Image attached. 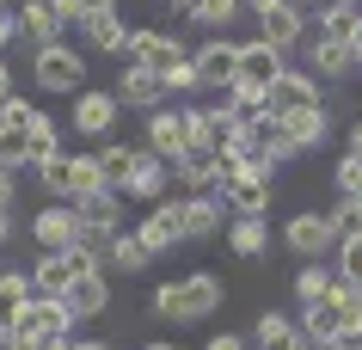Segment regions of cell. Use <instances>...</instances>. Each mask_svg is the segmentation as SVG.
Listing matches in <instances>:
<instances>
[{
	"label": "cell",
	"mask_w": 362,
	"mask_h": 350,
	"mask_svg": "<svg viewBox=\"0 0 362 350\" xmlns=\"http://www.w3.org/2000/svg\"><path fill=\"white\" fill-rule=\"evenodd\" d=\"M68 209L80 215V228H93V233H117V221H123V197H117V191H105V185H98V191L74 197Z\"/></svg>",
	"instance_id": "cell-16"
},
{
	"label": "cell",
	"mask_w": 362,
	"mask_h": 350,
	"mask_svg": "<svg viewBox=\"0 0 362 350\" xmlns=\"http://www.w3.org/2000/svg\"><path fill=\"white\" fill-rule=\"evenodd\" d=\"M350 56H356V68H362V19H356V31H350Z\"/></svg>",
	"instance_id": "cell-49"
},
{
	"label": "cell",
	"mask_w": 362,
	"mask_h": 350,
	"mask_svg": "<svg viewBox=\"0 0 362 350\" xmlns=\"http://www.w3.org/2000/svg\"><path fill=\"white\" fill-rule=\"evenodd\" d=\"M0 166H6V173L25 166V129H6V123H0Z\"/></svg>",
	"instance_id": "cell-39"
},
{
	"label": "cell",
	"mask_w": 362,
	"mask_h": 350,
	"mask_svg": "<svg viewBox=\"0 0 362 350\" xmlns=\"http://www.w3.org/2000/svg\"><path fill=\"white\" fill-rule=\"evenodd\" d=\"M135 233H141V246H148L153 258H160V252H172V246L185 240V221H178V203H153V215H148V221H141Z\"/></svg>",
	"instance_id": "cell-17"
},
{
	"label": "cell",
	"mask_w": 362,
	"mask_h": 350,
	"mask_svg": "<svg viewBox=\"0 0 362 350\" xmlns=\"http://www.w3.org/2000/svg\"><path fill=\"white\" fill-rule=\"evenodd\" d=\"M123 191L141 197V203H160V197H166V160H153L148 148H141V160H135V173H129Z\"/></svg>",
	"instance_id": "cell-27"
},
{
	"label": "cell",
	"mask_w": 362,
	"mask_h": 350,
	"mask_svg": "<svg viewBox=\"0 0 362 350\" xmlns=\"http://www.w3.org/2000/svg\"><path fill=\"white\" fill-rule=\"evenodd\" d=\"M117 105H135V111H160L166 105V80L160 74H148V68H129V74L117 80Z\"/></svg>",
	"instance_id": "cell-18"
},
{
	"label": "cell",
	"mask_w": 362,
	"mask_h": 350,
	"mask_svg": "<svg viewBox=\"0 0 362 350\" xmlns=\"http://www.w3.org/2000/svg\"><path fill=\"white\" fill-rule=\"evenodd\" d=\"M276 74H283V49H270L264 37L240 43V68H233V80H240V86H258V93H270V86H276Z\"/></svg>",
	"instance_id": "cell-10"
},
{
	"label": "cell",
	"mask_w": 362,
	"mask_h": 350,
	"mask_svg": "<svg viewBox=\"0 0 362 350\" xmlns=\"http://www.w3.org/2000/svg\"><path fill=\"white\" fill-rule=\"evenodd\" d=\"M295 332H301V344H307V350H325V344H338V338H344V301H338V295H325V301L301 308Z\"/></svg>",
	"instance_id": "cell-6"
},
{
	"label": "cell",
	"mask_w": 362,
	"mask_h": 350,
	"mask_svg": "<svg viewBox=\"0 0 362 350\" xmlns=\"http://www.w3.org/2000/svg\"><path fill=\"white\" fill-rule=\"evenodd\" d=\"M233 68H240V43H228V37H209V43L191 56L197 86H233Z\"/></svg>",
	"instance_id": "cell-12"
},
{
	"label": "cell",
	"mask_w": 362,
	"mask_h": 350,
	"mask_svg": "<svg viewBox=\"0 0 362 350\" xmlns=\"http://www.w3.org/2000/svg\"><path fill=\"white\" fill-rule=\"evenodd\" d=\"M37 86H49V93L86 86V62H80V49H68V43H49V49H37Z\"/></svg>",
	"instance_id": "cell-8"
},
{
	"label": "cell",
	"mask_w": 362,
	"mask_h": 350,
	"mask_svg": "<svg viewBox=\"0 0 362 350\" xmlns=\"http://www.w3.org/2000/svg\"><path fill=\"white\" fill-rule=\"evenodd\" d=\"M98 178H105V191H123L129 185V173H135V160H141V148H123V141H105L98 148Z\"/></svg>",
	"instance_id": "cell-26"
},
{
	"label": "cell",
	"mask_w": 362,
	"mask_h": 350,
	"mask_svg": "<svg viewBox=\"0 0 362 350\" xmlns=\"http://www.w3.org/2000/svg\"><path fill=\"white\" fill-rule=\"evenodd\" d=\"M338 283H356L362 289V233L338 240Z\"/></svg>",
	"instance_id": "cell-37"
},
{
	"label": "cell",
	"mask_w": 362,
	"mask_h": 350,
	"mask_svg": "<svg viewBox=\"0 0 362 350\" xmlns=\"http://www.w3.org/2000/svg\"><path fill=\"white\" fill-rule=\"evenodd\" d=\"M325 350H362V338H338V344H325Z\"/></svg>",
	"instance_id": "cell-53"
},
{
	"label": "cell",
	"mask_w": 362,
	"mask_h": 350,
	"mask_svg": "<svg viewBox=\"0 0 362 350\" xmlns=\"http://www.w3.org/2000/svg\"><path fill=\"white\" fill-rule=\"evenodd\" d=\"M258 37L270 43V49H295V43L307 37V6H295V0H283V6H270L264 19H258Z\"/></svg>",
	"instance_id": "cell-14"
},
{
	"label": "cell",
	"mask_w": 362,
	"mask_h": 350,
	"mask_svg": "<svg viewBox=\"0 0 362 350\" xmlns=\"http://www.w3.org/2000/svg\"><path fill=\"white\" fill-rule=\"evenodd\" d=\"M6 203H13V173L0 166V209H6Z\"/></svg>",
	"instance_id": "cell-48"
},
{
	"label": "cell",
	"mask_w": 362,
	"mask_h": 350,
	"mask_svg": "<svg viewBox=\"0 0 362 350\" xmlns=\"http://www.w3.org/2000/svg\"><path fill=\"white\" fill-rule=\"evenodd\" d=\"M185 111H166V105H160V111H148V154L153 160H178L185 154Z\"/></svg>",
	"instance_id": "cell-15"
},
{
	"label": "cell",
	"mask_w": 362,
	"mask_h": 350,
	"mask_svg": "<svg viewBox=\"0 0 362 350\" xmlns=\"http://www.w3.org/2000/svg\"><path fill=\"white\" fill-rule=\"evenodd\" d=\"M31 233H37L43 252H68V246H86V228H80V215L68 209V203H49V209L31 221Z\"/></svg>",
	"instance_id": "cell-7"
},
{
	"label": "cell",
	"mask_w": 362,
	"mask_h": 350,
	"mask_svg": "<svg viewBox=\"0 0 362 350\" xmlns=\"http://www.w3.org/2000/svg\"><path fill=\"white\" fill-rule=\"evenodd\" d=\"M221 301H228V289H221L215 271H191V276H178V283L153 289V313L160 320H209Z\"/></svg>",
	"instance_id": "cell-1"
},
{
	"label": "cell",
	"mask_w": 362,
	"mask_h": 350,
	"mask_svg": "<svg viewBox=\"0 0 362 350\" xmlns=\"http://www.w3.org/2000/svg\"><path fill=\"white\" fill-rule=\"evenodd\" d=\"M270 178H276V166H270L264 154L246 160V166L221 185V203H228L233 215H264V209H270Z\"/></svg>",
	"instance_id": "cell-3"
},
{
	"label": "cell",
	"mask_w": 362,
	"mask_h": 350,
	"mask_svg": "<svg viewBox=\"0 0 362 350\" xmlns=\"http://www.w3.org/2000/svg\"><path fill=\"white\" fill-rule=\"evenodd\" d=\"M209 350H246V344H240L233 332H215V338H209Z\"/></svg>",
	"instance_id": "cell-47"
},
{
	"label": "cell",
	"mask_w": 362,
	"mask_h": 350,
	"mask_svg": "<svg viewBox=\"0 0 362 350\" xmlns=\"http://www.w3.org/2000/svg\"><path fill=\"white\" fill-rule=\"evenodd\" d=\"M62 308L74 313V320H93V313H105V308H111V283H105L98 271H93V276H80L74 289L62 295Z\"/></svg>",
	"instance_id": "cell-23"
},
{
	"label": "cell",
	"mask_w": 362,
	"mask_h": 350,
	"mask_svg": "<svg viewBox=\"0 0 362 350\" xmlns=\"http://www.w3.org/2000/svg\"><path fill=\"white\" fill-rule=\"evenodd\" d=\"M356 6H320V37H344L350 43V31H356Z\"/></svg>",
	"instance_id": "cell-36"
},
{
	"label": "cell",
	"mask_w": 362,
	"mask_h": 350,
	"mask_svg": "<svg viewBox=\"0 0 362 350\" xmlns=\"http://www.w3.org/2000/svg\"><path fill=\"white\" fill-rule=\"evenodd\" d=\"M6 233H13V228H6V209H0V246H6Z\"/></svg>",
	"instance_id": "cell-55"
},
{
	"label": "cell",
	"mask_w": 362,
	"mask_h": 350,
	"mask_svg": "<svg viewBox=\"0 0 362 350\" xmlns=\"http://www.w3.org/2000/svg\"><path fill=\"white\" fill-rule=\"evenodd\" d=\"M68 326H74V313L62 308L56 295H31V301L19 308V320H13L19 338H68Z\"/></svg>",
	"instance_id": "cell-4"
},
{
	"label": "cell",
	"mask_w": 362,
	"mask_h": 350,
	"mask_svg": "<svg viewBox=\"0 0 362 350\" xmlns=\"http://www.w3.org/2000/svg\"><path fill=\"white\" fill-rule=\"evenodd\" d=\"M0 6H6V0H0Z\"/></svg>",
	"instance_id": "cell-58"
},
{
	"label": "cell",
	"mask_w": 362,
	"mask_h": 350,
	"mask_svg": "<svg viewBox=\"0 0 362 350\" xmlns=\"http://www.w3.org/2000/svg\"><path fill=\"white\" fill-rule=\"evenodd\" d=\"M320 80L313 74H301V68H283L276 74V86H270V111H283V105H320Z\"/></svg>",
	"instance_id": "cell-22"
},
{
	"label": "cell",
	"mask_w": 362,
	"mask_h": 350,
	"mask_svg": "<svg viewBox=\"0 0 362 350\" xmlns=\"http://www.w3.org/2000/svg\"><path fill=\"white\" fill-rule=\"evenodd\" d=\"M93 271H98V252H93V246H68V252H43V264L31 271V289H37V295H56V301H62V295L74 289L80 276H93Z\"/></svg>",
	"instance_id": "cell-2"
},
{
	"label": "cell",
	"mask_w": 362,
	"mask_h": 350,
	"mask_svg": "<svg viewBox=\"0 0 362 350\" xmlns=\"http://www.w3.org/2000/svg\"><path fill=\"white\" fill-rule=\"evenodd\" d=\"M172 6H178L185 19H197L203 31H221V25L240 13V0H172Z\"/></svg>",
	"instance_id": "cell-30"
},
{
	"label": "cell",
	"mask_w": 362,
	"mask_h": 350,
	"mask_svg": "<svg viewBox=\"0 0 362 350\" xmlns=\"http://www.w3.org/2000/svg\"><path fill=\"white\" fill-rule=\"evenodd\" d=\"M228 246H233L240 258H258V252H264V215H233Z\"/></svg>",
	"instance_id": "cell-34"
},
{
	"label": "cell",
	"mask_w": 362,
	"mask_h": 350,
	"mask_svg": "<svg viewBox=\"0 0 362 350\" xmlns=\"http://www.w3.org/2000/svg\"><path fill=\"white\" fill-rule=\"evenodd\" d=\"M37 178H43V191L68 197V154H56V160H49V166H37Z\"/></svg>",
	"instance_id": "cell-41"
},
{
	"label": "cell",
	"mask_w": 362,
	"mask_h": 350,
	"mask_svg": "<svg viewBox=\"0 0 362 350\" xmlns=\"http://www.w3.org/2000/svg\"><path fill=\"white\" fill-rule=\"evenodd\" d=\"M80 37L93 49H105V56H117V49H129V25H123L117 6H86L80 13Z\"/></svg>",
	"instance_id": "cell-13"
},
{
	"label": "cell",
	"mask_w": 362,
	"mask_h": 350,
	"mask_svg": "<svg viewBox=\"0 0 362 350\" xmlns=\"http://www.w3.org/2000/svg\"><path fill=\"white\" fill-rule=\"evenodd\" d=\"M148 350H172V344H148Z\"/></svg>",
	"instance_id": "cell-57"
},
{
	"label": "cell",
	"mask_w": 362,
	"mask_h": 350,
	"mask_svg": "<svg viewBox=\"0 0 362 350\" xmlns=\"http://www.w3.org/2000/svg\"><path fill=\"white\" fill-rule=\"evenodd\" d=\"M178 221H185V240H209V233L221 228V197L191 191L185 203H178Z\"/></svg>",
	"instance_id": "cell-21"
},
{
	"label": "cell",
	"mask_w": 362,
	"mask_h": 350,
	"mask_svg": "<svg viewBox=\"0 0 362 350\" xmlns=\"http://www.w3.org/2000/svg\"><path fill=\"white\" fill-rule=\"evenodd\" d=\"M276 129L295 141V154H307V148H320V141H325L332 123H325V105H283V111H276Z\"/></svg>",
	"instance_id": "cell-11"
},
{
	"label": "cell",
	"mask_w": 362,
	"mask_h": 350,
	"mask_svg": "<svg viewBox=\"0 0 362 350\" xmlns=\"http://www.w3.org/2000/svg\"><path fill=\"white\" fill-rule=\"evenodd\" d=\"M332 185H338L344 197H362V160L344 154V160H338V173H332Z\"/></svg>",
	"instance_id": "cell-40"
},
{
	"label": "cell",
	"mask_w": 362,
	"mask_h": 350,
	"mask_svg": "<svg viewBox=\"0 0 362 350\" xmlns=\"http://www.w3.org/2000/svg\"><path fill=\"white\" fill-rule=\"evenodd\" d=\"M13 98V74H6V62H0V105Z\"/></svg>",
	"instance_id": "cell-50"
},
{
	"label": "cell",
	"mask_w": 362,
	"mask_h": 350,
	"mask_svg": "<svg viewBox=\"0 0 362 350\" xmlns=\"http://www.w3.org/2000/svg\"><path fill=\"white\" fill-rule=\"evenodd\" d=\"M258 350H307L301 332H295V320H283V313H258Z\"/></svg>",
	"instance_id": "cell-29"
},
{
	"label": "cell",
	"mask_w": 362,
	"mask_h": 350,
	"mask_svg": "<svg viewBox=\"0 0 362 350\" xmlns=\"http://www.w3.org/2000/svg\"><path fill=\"white\" fill-rule=\"evenodd\" d=\"M49 13H56V19H80V13H86V0H49Z\"/></svg>",
	"instance_id": "cell-45"
},
{
	"label": "cell",
	"mask_w": 362,
	"mask_h": 350,
	"mask_svg": "<svg viewBox=\"0 0 362 350\" xmlns=\"http://www.w3.org/2000/svg\"><path fill=\"white\" fill-rule=\"evenodd\" d=\"M129 68H148V74L166 80L178 62H185V49H178V37H166V31H129Z\"/></svg>",
	"instance_id": "cell-9"
},
{
	"label": "cell",
	"mask_w": 362,
	"mask_h": 350,
	"mask_svg": "<svg viewBox=\"0 0 362 350\" xmlns=\"http://www.w3.org/2000/svg\"><path fill=\"white\" fill-rule=\"evenodd\" d=\"M105 178H98V160L93 154H68V203L74 197H86V191H98Z\"/></svg>",
	"instance_id": "cell-35"
},
{
	"label": "cell",
	"mask_w": 362,
	"mask_h": 350,
	"mask_svg": "<svg viewBox=\"0 0 362 350\" xmlns=\"http://www.w3.org/2000/svg\"><path fill=\"white\" fill-rule=\"evenodd\" d=\"M350 68H356V56H350L344 37H313V74L320 80H344Z\"/></svg>",
	"instance_id": "cell-28"
},
{
	"label": "cell",
	"mask_w": 362,
	"mask_h": 350,
	"mask_svg": "<svg viewBox=\"0 0 362 350\" xmlns=\"http://www.w3.org/2000/svg\"><path fill=\"white\" fill-rule=\"evenodd\" d=\"M350 160H362V123L350 129Z\"/></svg>",
	"instance_id": "cell-51"
},
{
	"label": "cell",
	"mask_w": 362,
	"mask_h": 350,
	"mask_svg": "<svg viewBox=\"0 0 362 350\" xmlns=\"http://www.w3.org/2000/svg\"><path fill=\"white\" fill-rule=\"evenodd\" d=\"M166 93H197V74H191V62H178L166 74Z\"/></svg>",
	"instance_id": "cell-43"
},
{
	"label": "cell",
	"mask_w": 362,
	"mask_h": 350,
	"mask_svg": "<svg viewBox=\"0 0 362 350\" xmlns=\"http://www.w3.org/2000/svg\"><path fill=\"white\" fill-rule=\"evenodd\" d=\"M13 19H19V31H25L31 43H37V49H49V43L62 37V19L49 13V0H25V6L13 13Z\"/></svg>",
	"instance_id": "cell-25"
},
{
	"label": "cell",
	"mask_w": 362,
	"mask_h": 350,
	"mask_svg": "<svg viewBox=\"0 0 362 350\" xmlns=\"http://www.w3.org/2000/svg\"><path fill=\"white\" fill-rule=\"evenodd\" d=\"M56 154H62V129L37 111L31 123H25V166H49Z\"/></svg>",
	"instance_id": "cell-24"
},
{
	"label": "cell",
	"mask_w": 362,
	"mask_h": 350,
	"mask_svg": "<svg viewBox=\"0 0 362 350\" xmlns=\"http://www.w3.org/2000/svg\"><path fill=\"white\" fill-rule=\"evenodd\" d=\"M31 117H37V105H25V98H6V105H0V123H6V129H25Z\"/></svg>",
	"instance_id": "cell-42"
},
{
	"label": "cell",
	"mask_w": 362,
	"mask_h": 350,
	"mask_svg": "<svg viewBox=\"0 0 362 350\" xmlns=\"http://www.w3.org/2000/svg\"><path fill=\"white\" fill-rule=\"evenodd\" d=\"M117 111H123V105H117L111 93H80L74 98V129H80V136H111Z\"/></svg>",
	"instance_id": "cell-19"
},
{
	"label": "cell",
	"mask_w": 362,
	"mask_h": 350,
	"mask_svg": "<svg viewBox=\"0 0 362 350\" xmlns=\"http://www.w3.org/2000/svg\"><path fill=\"white\" fill-rule=\"evenodd\" d=\"M19 350H68V338H19Z\"/></svg>",
	"instance_id": "cell-46"
},
{
	"label": "cell",
	"mask_w": 362,
	"mask_h": 350,
	"mask_svg": "<svg viewBox=\"0 0 362 350\" xmlns=\"http://www.w3.org/2000/svg\"><path fill=\"white\" fill-rule=\"evenodd\" d=\"M246 6H252V13H258V19H264L270 6H283V0H246Z\"/></svg>",
	"instance_id": "cell-52"
},
{
	"label": "cell",
	"mask_w": 362,
	"mask_h": 350,
	"mask_svg": "<svg viewBox=\"0 0 362 350\" xmlns=\"http://www.w3.org/2000/svg\"><path fill=\"white\" fill-rule=\"evenodd\" d=\"M295 6H307V0H295ZM313 6H325V0H313Z\"/></svg>",
	"instance_id": "cell-56"
},
{
	"label": "cell",
	"mask_w": 362,
	"mask_h": 350,
	"mask_svg": "<svg viewBox=\"0 0 362 350\" xmlns=\"http://www.w3.org/2000/svg\"><path fill=\"white\" fill-rule=\"evenodd\" d=\"M68 350H111V344H98V338H86V344H68Z\"/></svg>",
	"instance_id": "cell-54"
},
{
	"label": "cell",
	"mask_w": 362,
	"mask_h": 350,
	"mask_svg": "<svg viewBox=\"0 0 362 350\" xmlns=\"http://www.w3.org/2000/svg\"><path fill=\"white\" fill-rule=\"evenodd\" d=\"M31 295H37V289H31V276H25V271H0V326H13Z\"/></svg>",
	"instance_id": "cell-31"
},
{
	"label": "cell",
	"mask_w": 362,
	"mask_h": 350,
	"mask_svg": "<svg viewBox=\"0 0 362 350\" xmlns=\"http://www.w3.org/2000/svg\"><path fill=\"white\" fill-rule=\"evenodd\" d=\"M172 166H178V185H191V191L221 197V185H228V173H221V154H215V148H203V141H185V154L172 160Z\"/></svg>",
	"instance_id": "cell-5"
},
{
	"label": "cell",
	"mask_w": 362,
	"mask_h": 350,
	"mask_svg": "<svg viewBox=\"0 0 362 350\" xmlns=\"http://www.w3.org/2000/svg\"><path fill=\"white\" fill-rule=\"evenodd\" d=\"M105 252H111L117 271H148V264H153V252L141 246V233H123V228L111 233V246H105Z\"/></svg>",
	"instance_id": "cell-32"
},
{
	"label": "cell",
	"mask_w": 362,
	"mask_h": 350,
	"mask_svg": "<svg viewBox=\"0 0 362 350\" xmlns=\"http://www.w3.org/2000/svg\"><path fill=\"white\" fill-rule=\"evenodd\" d=\"M283 240H288V246H295V252H301V258H320L325 246L338 240V233H332V221H325V215L301 209V215H295V221H288V233H283Z\"/></svg>",
	"instance_id": "cell-20"
},
{
	"label": "cell",
	"mask_w": 362,
	"mask_h": 350,
	"mask_svg": "<svg viewBox=\"0 0 362 350\" xmlns=\"http://www.w3.org/2000/svg\"><path fill=\"white\" fill-rule=\"evenodd\" d=\"M325 221H332V233H338V240L362 233V197H344V203H338L332 215H325Z\"/></svg>",
	"instance_id": "cell-38"
},
{
	"label": "cell",
	"mask_w": 362,
	"mask_h": 350,
	"mask_svg": "<svg viewBox=\"0 0 362 350\" xmlns=\"http://www.w3.org/2000/svg\"><path fill=\"white\" fill-rule=\"evenodd\" d=\"M13 37H19V19H13V6H0V49H6Z\"/></svg>",
	"instance_id": "cell-44"
},
{
	"label": "cell",
	"mask_w": 362,
	"mask_h": 350,
	"mask_svg": "<svg viewBox=\"0 0 362 350\" xmlns=\"http://www.w3.org/2000/svg\"><path fill=\"white\" fill-rule=\"evenodd\" d=\"M332 283H338V276L325 271L320 258H307L301 271H295V295H301V308H313V301H325V295H332Z\"/></svg>",
	"instance_id": "cell-33"
}]
</instances>
